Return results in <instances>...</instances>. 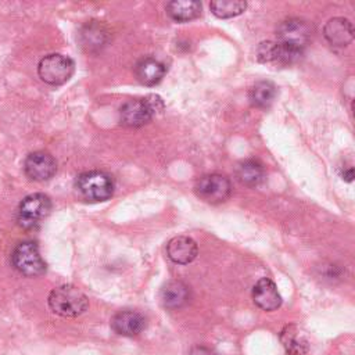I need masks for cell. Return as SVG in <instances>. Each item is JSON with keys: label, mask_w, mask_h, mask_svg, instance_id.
Returning a JSON list of instances; mask_svg holds the SVG:
<instances>
[{"label": "cell", "mask_w": 355, "mask_h": 355, "mask_svg": "<svg viewBox=\"0 0 355 355\" xmlns=\"http://www.w3.org/2000/svg\"><path fill=\"white\" fill-rule=\"evenodd\" d=\"M162 110L164 101L157 94H148L143 98H132L121 107L119 122L128 128H139L148 123Z\"/></svg>", "instance_id": "cell-1"}, {"label": "cell", "mask_w": 355, "mask_h": 355, "mask_svg": "<svg viewBox=\"0 0 355 355\" xmlns=\"http://www.w3.org/2000/svg\"><path fill=\"white\" fill-rule=\"evenodd\" d=\"M47 302L54 313L64 318L79 316L89 306L87 297L71 284H64L51 290Z\"/></svg>", "instance_id": "cell-2"}, {"label": "cell", "mask_w": 355, "mask_h": 355, "mask_svg": "<svg viewBox=\"0 0 355 355\" xmlns=\"http://www.w3.org/2000/svg\"><path fill=\"white\" fill-rule=\"evenodd\" d=\"M75 186L79 194L89 201H105L114 193V180L103 171H87L78 175Z\"/></svg>", "instance_id": "cell-3"}, {"label": "cell", "mask_w": 355, "mask_h": 355, "mask_svg": "<svg viewBox=\"0 0 355 355\" xmlns=\"http://www.w3.org/2000/svg\"><path fill=\"white\" fill-rule=\"evenodd\" d=\"M51 211V201L43 193L26 196L18 207V223L24 229L37 226Z\"/></svg>", "instance_id": "cell-4"}, {"label": "cell", "mask_w": 355, "mask_h": 355, "mask_svg": "<svg viewBox=\"0 0 355 355\" xmlns=\"http://www.w3.org/2000/svg\"><path fill=\"white\" fill-rule=\"evenodd\" d=\"M39 78L49 85H62L73 73V61L62 54H49L37 65Z\"/></svg>", "instance_id": "cell-5"}, {"label": "cell", "mask_w": 355, "mask_h": 355, "mask_svg": "<svg viewBox=\"0 0 355 355\" xmlns=\"http://www.w3.org/2000/svg\"><path fill=\"white\" fill-rule=\"evenodd\" d=\"M14 268L28 277H35L46 270V263L40 257L39 247L35 241L19 243L12 252Z\"/></svg>", "instance_id": "cell-6"}, {"label": "cell", "mask_w": 355, "mask_h": 355, "mask_svg": "<svg viewBox=\"0 0 355 355\" xmlns=\"http://www.w3.org/2000/svg\"><path fill=\"white\" fill-rule=\"evenodd\" d=\"M196 194L209 204L226 201L232 193L230 180L220 173H208L197 179L194 186Z\"/></svg>", "instance_id": "cell-7"}, {"label": "cell", "mask_w": 355, "mask_h": 355, "mask_svg": "<svg viewBox=\"0 0 355 355\" xmlns=\"http://www.w3.org/2000/svg\"><path fill=\"white\" fill-rule=\"evenodd\" d=\"M302 51L300 49L287 46L280 42L266 40L261 42L257 47L255 55L259 62H270L277 65H291L297 62L302 57Z\"/></svg>", "instance_id": "cell-8"}, {"label": "cell", "mask_w": 355, "mask_h": 355, "mask_svg": "<svg viewBox=\"0 0 355 355\" xmlns=\"http://www.w3.org/2000/svg\"><path fill=\"white\" fill-rule=\"evenodd\" d=\"M277 42L304 50L312 37V26L301 18H288L279 24L276 29Z\"/></svg>", "instance_id": "cell-9"}, {"label": "cell", "mask_w": 355, "mask_h": 355, "mask_svg": "<svg viewBox=\"0 0 355 355\" xmlns=\"http://www.w3.org/2000/svg\"><path fill=\"white\" fill-rule=\"evenodd\" d=\"M24 171L29 179L44 182L54 176L57 171V162L49 153L35 151L25 158Z\"/></svg>", "instance_id": "cell-10"}, {"label": "cell", "mask_w": 355, "mask_h": 355, "mask_svg": "<svg viewBox=\"0 0 355 355\" xmlns=\"http://www.w3.org/2000/svg\"><path fill=\"white\" fill-rule=\"evenodd\" d=\"M323 36L331 46L344 47L354 39L352 24L344 17L330 18L323 28Z\"/></svg>", "instance_id": "cell-11"}, {"label": "cell", "mask_w": 355, "mask_h": 355, "mask_svg": "<svg viewBox=\"0 0 355 355\" xmlns=\"http://www.w3.org/2000/svg\"><path fill=\"white\" fill-rule=\"evenodd\" d=\"M252 300L263 311H275L282 305V297L276 284L269 277L259 279L252 287Z\"/></svg>", "instance_id": "cell-12"}, {"label": "cell", "mask_w": 355, "mask_h": 355, "mask_svg": "<svg viewBox=\"0 0 355 355\" xmlns=\"http://www.w3.org/2000/svg\"><path fill=\"white\" fill-rule=\"evenodd\" d=\"M198 254L196 241L189 236L172 237L166 244V255L171 261L179 265H186L194 261Z\"/></svg>", "instance_id": "cell-13"}, {"label": "cell", "mask_w": 355, "mask_h": 355, "mask_svg": "<svg viewBox=\"0 0 355 355\" xmlns=\"http://www.w3.org/2000/svg\"><path fill=\"white\" fill-rule=\"evenodd\" d=\"M146 326L144 318L136 311H121L111 319V327L115 333L126 337L137 336Z\"/></svg>", "instance_id": "cell-14"}, {"label": "cell", "mask_w": 355, "mask_h": 355, "mask_svg": "<svg viewBox=\"0 0 355 355\" xmlns=\"http://www.w3.org/2000/svg\"><path fill=\"white\" fill-rule=\"evenodd\" d=\"M166 72L165 65L154 57L141 58L136 65L137 79L146 86H154L164 78Z\"/></svg>", "instance_id": "cell-15"}, {"label": "cell", "mask_w": 355, "mask_h": 355, "mask_svg": "<svg viewBox=\"0 0 355 355\" xmlns=\"http://www.w3.org/2000/svg\"><path fill=\"white\" fill-rule=\"evenodd\" d=\"M161 300L169 309L180 308L189 300V287L180 280H169L161 288Z\"/></svg>", "instance_id": "cell-16"}, {"label": "cell", "mask_w": 355, "mask_h": 355, "mask_svg": "<svg viewBox=\"0 0 355 355\" xmlns=\"http://www.w3.org/2000/svg\"><path fill=\"white\" fill-rule=\"evenodd\" d=\"M165 8L166 14L176 22H187L201 14V3L194 0H173Z\"/></svg>", "instance_id": "cell-17"}, {"label": "cell", "mask_w": 355, "mask_h": 355, "mask_svg": "<svg viewBox=\"0 0 355 355\" xmlns=\"http://www.w3.org/2000/svg\"><path fill=\"white\" fill-rule=\"evenodd\" d=\"M236 176L245 186H258L265 179L263 165L257 159H245L239 164Z\"/></svg>", "instance_id": "cell-18"}, {"label": "cell", "mask_w": 355, "mask_h": 355, "mask_svg": "<svg viewBox=\"0 0 355 355\" xmlns=\"http://www.w3.org/2000/svg\"><path fill=\"white\" fill-rule=\"evenodd\" d=\"M280 340L286 349L293 355H301L306 351V337L297 324H288L282 330Z\"/></svg>", "instance_id": "cell-19"}, {"label": "cell", "mask_w": 355, "mask_h": 355, "mask_svg": "<svg viewBox=\"0 0 355 355\" xmlns=\"http://www.w3.org/2000/svg\"><path fill=\"white\" fill-rule=\"evenodd\" d=\"M276 93V86L272 82L259 80L250 89L248 98L254 107L266 108L273 103Z\"/></svg>", "instance_id": "cell-20"}, {"label": "cell", "mask_w": 355, "mask_h": 355, "mask_svg": "<svg viewBox=\"0 0 355 355\" xmlns=\"http://www.w3.org/2000/svg\"><path fill=\"white\" fill-rule=\"evenodd\" d=\"M209 8L218 18H232L244 12L247 3L243 0H214L209 3Z\"/></svg>", "instance_id": "cell-21"}, {"label": "cell", "mask_w": 355, "mask_h": 355, "mask_svg": "<svg viewBox=\"0 0 355 355\" xmlns=\"http://www.w3.org/2000/svg\"><path fill=\"white\" fill-rule=\"evenodd\" d=\"M343 179L347 180V182H351L354 179V169H352V166H349L345 172H343Z\"/></svg>", "instance_id": "cell-22"}]
</instances>
